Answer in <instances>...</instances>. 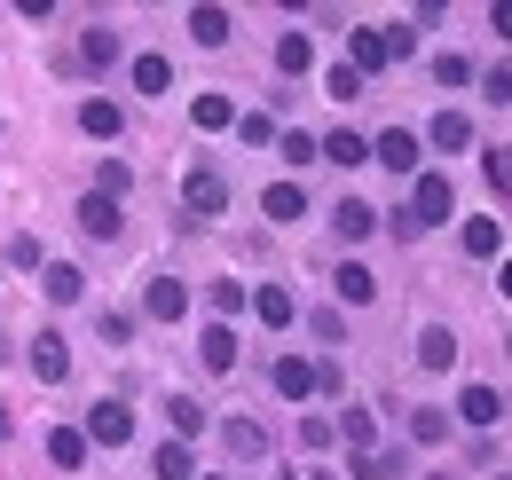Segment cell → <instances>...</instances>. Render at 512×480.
I'll list each match as a JSON object with an SVG mask.
<instances>
[{
	"mask_svg": "<svg viewBox=\"0 0 512 480\" xmlns=\"http://www.w3.org/2000/svg\"><path fill=\"white\" fill-rule=\"evenodd\" d=\"M481 95H489V103H512V63H497V71L481 79Z\"/></svg>",
	"mask_w": 512,
	"mask_h": 480,
	"instance_id": "ab89813d",
	"label": "cell"
},
{
	"mask_svg": "<svg viewBox=\"0 0 512 480\" xmlns=\"http://www.w3.org/2000/svg\"><path fill=\"white\" fill-rule=\"evenodd\" d=\"M402 473V457H386V449H371V457H355V480H394Z\"/></svg>",
	"mask_w": 512,
	"mask_h": 480,
	"instance_id": "d590c367",
	"label": "cell"
},
{
	"mask_svg": "<svg viewBox=\"0 0 512 480\" xmlns=\"http://www.w3.org/2000/svg\"><path fill=\"white\" fill-rule=\"evenodd\" d=\"M182 205H190L197 221H221V213H229V181L213 174V166H190V174H182Z\"/></svg>",
	"mask_w": 512,
	"mask_h": 480,
	"instance_id": "3957f363",
	"label": "cell"
},
{
	"mask_svg": "<svg viewBox=\"0 0 512 480\" xmlns=\"http://www.w3.org/2000/svg\"><path fill=\"white\" fill-rule=\"evenodd\" d=\"M489 24H497V40H512V0H497V8H489Z\"/></svg>",
	"mask_w": 512,
	"mask_h": 480,
	"instance_id": "ee69618b",
	"label": "cell"
},
{
	"mask_svg": "<svg viewBox=\"0 0 512 480\" xmlns=\"http://www.w3.org/2000/svg\"><path fill=\"white\" fill-rule=\"evenodd\" d=\"M497 292H505V300H512V260H505V268H497Z\"/></svg>",
	"mask_w": 512,
	"mask_h": 480,
	"instance_id": "f6af8a7d",
	"label": "cell"
},
{
	"mask_svg": "<svg viewBox=\"0 0 512 480\" xmlns=\"http://www.w3.org/2000/svg\"><path fill=\"white\" fill-rule=\"evenodd\" d=\"M253 300V292H245V284H213V307H221V315H237V307Z\"/></svg>",
	"mask_w": 512,
	"mask_h": 480,
	"instance_id": "60d3db41",
	"label": "cell"
},
{
	"mask_svg": "<svg viewBox=\"0 0 512 480\" xmlns=\"http://www.w3.org/2000/svg\"><path fill=\"white\" fill-rule=\"evenodd\" d=\"M79 126H87L95 142H119V126H127V111H119L111 95H87V103H79Z\"/></svg>",
	"mask_w": 512,
	"mask_h": 480,
	"instance_id": "8fae6325",
	"label": "cell"
},
{
	"mask_svg": "<svg viewBox=\"0 0 512 480\" xmlns=\"http://www.w3.org/2000/svg\"><path fill=\"white\" fill-rule=\"evenodd\" d=\"M48 465H64V473L87 465V433H79V425H56V433H48Z\"/></svg>",
	"mask_w": 512,
	"mask_h": 480,
	"instance_id": "d6986e66",
	"label": "cell"
},
{
	"mask_svg": "<svg viewBox=\"0 0 512 480\" xmlns=\"http://www.w3.org/2000/svg\"><path fill=\"white\" fill-rule=\"evenodd\" d=\"M253 315L268 323V331H284V323H292L300 307H292V292H284V284H260V292H253Z\"/></svg>",
	"mask_w": 512,
	"mask_h": 480,
	"instance_id": "ffe728a7",
	"label": "cell"
},
{
	"mask_svg": "<svg viewBox=\"0 0 512 480\" xmlns=\"http://www.w3.org/2000/svg\"><path fill=\"white\" fill-rule=\"evenodd\" d=\"M79 229H87V237H119V205H111V197H79Z\"/></svg>",
	"mask_w": 512,
	"mask_h": 480,
	"instance_id": "44dd1931",
	"label": "cell"
},
{
	"mask_svg": "<svg viewBox=\"0 0 512 480\" xmlns=\"http://www.w3.org/2000/svg\"><path fill=\"white\" fill-rule=\"evenodd\" d=\"M197 362H205V370H237V331H229V323H205Z\"/></svg>",
	"mask_w": 512,
	"mask_h": 480,
	"instance_id": "5bb4252c",
	"label": "cell"
},
{
	"mask_svg": "<svg viewBox=\"0 0 512 480\" xmlns=\"http://www.w3.org/2000/svg\"><path fill=\"white\" fill-rule=\"evenodd\" d=\"M300 441H308V449H331V418H300Z\"/></svg>",
	"mask_w": 512,
	"mask_h": 480,
	"instance_id": "b9f144b4",
	"label": "cell"
},
{
	"mask_svg": "<svg viewBox=\"0 0 512 480\" xmlns=\"http://www.w3.org/2000/svg\"><path fill=\"white\" fill-rule=\"evenodd\" d=\"M316 158H331V166H363V158H371V142L339 126V134H323V142H316Z\"/></svg>",
	"mask_w": 512,
	"mask_h": 480,
	"instance_id": "7402d4cb",
	"label": "cell"
},
{
	"mask_svg": "<svg viewBox=\"0 0 512 480\" xmlns=\"http://www.w3.org/2000/svg\"><path fill=\"white\" fill-rule=\"evenodd\" d=\"M410 441H426V449L449 441V418H442V410H418V418H410Z\"/></svg>",
	"mask_w": 512,
	"mask_h": 480,
	"instance_id": "836d02e7",
	"label": "cell"
},
{
	"mask_svg": "<svg viewBox=\"0 0 512 480\" xmlns=\"http://www.w3.org/2000/svg\"><path fill=\"white\" fill-rule=\"evenodd\" d=\"M426 480H449V473H426Z\"/></svg>",
	"mask_w": 512,
	"mask_h": 480,
	"instance_id": "c3c4849f",
	"label": "cell"
},
{
	"mask_svg": "<svg viewBox=\"0 0 512 480\" xmlns=\"http://www.w3.org/2000/svg\"><path fill=\"white\" fill-rule=\"evenodd\" d=\"M213 480H221V473H213Z\"/></svg>",
	"mask_w": 512,
	"mask_h": 480,
	"instance_id": "816d5d0a",
	"label": "cell"
},
{
	"mask_svg": "<svg viewBox=\"0 0 512 480\" xmlns=\"http://www.w3.org/2000/svg\"><path fill=\"white\" fill-rule=\"evenodd\" d=\"M190 119L205 126V134H221V126H237V103H229V95H197V103H190Z\"/></svg>",
	"mask_w": 512,
	"mask_h": 480,
	"instance_id": "4316f807",
	"label": "cell"
},
{
	"mask_svg": "<svg viewBox=\"0 0 512 480\" xmlns=\"http://www.w3.org/2000/svg\"><path fill=\"white\" fill-rule=\"evenodd\" d=\"M8 433H16V418H8V402H0V441H8Z\"/></svg>",
	"mask_w": 512,
	"mask_h": 480,
	"instance_id": "bcb514c9",
	"label": "cell"
},
{
	"mask_svg": "<svg viewBox=\"0 0 512 480\" xmlns=\"http://www.w3.org/2000/svg\"><path fill=\"white\" fill-rule=\"evenodd\" d=\"M79 63H87V71H111V63H119V32H103V24H95V32L79 40Z\"/></svg>",
	"mask_w": 512,
	"mask_h": 480,
	"instance_id": "484cf974",
	"label": "cell"
},
{
	"mask_svg": "<svg viewBox=\"0 0 512 480\" xmlns=\"http://www.w3.org/2000/svg\"><path fill=\"white\" fill-rule=\"evenodd\" d=\"M371 158H379L386 174H410V181H418V158H426V142H418L410 126H386L379 142H371Z\"/></svg>",
	"mask_w": 512,
	"mask_h": 480,
	"instance_id": "277c9868",
	"label": "cell"
},
{
	"mask_svg": "<svg viewBox=\"0 0 512 480\" xmlns=\"http://www.w3.org/2000/svg\"><path fill=\"white\" fill-rule=\"evenodd\" d=\"M237 134L260 150V142H276V119H268V111H245V119H237Z\"/></svg>",
	"mask_w": 512,
	"mask_h": 480,
	"instance_id": "8d00e7d4",
	"label": "cell"
},
{
	"mask_svg": "<svg viewBox=\"0 0 512 480\" xmlns=\"http://www.w3.org/2000/svg\"><path fill=\"white\" fill-rule=\"evenodd\" d=\"M32 378H40V386H64V378H71L64 331H40V339H32Z\"/></svg>",
	"mask_w": 512,
	"mask_h": 480,
	"instance_id": "8992f818",
	"label": "cell"
},
{
	"mask_svg": "<svg viewBox=\"0 0 512 480\" xmlns=\"http://www.w3.org/2000/svg\"><path fill=\"white\" fill-rule=\"evenodd\" d=\"M166 418H174V441H197V433H205V402L174 394V402H166Z\"/></svg>",
	"mask_w": 512,
	"mask_h": 480,
	"instance_id": "f1b7e54d",
	"label": "cell"
},
{
	"mask_svg": "<svg viewBox=\"0 0 512 480\" xmlns=\"http://www.w3.org/2000/svg\"><path fill=\"white\" fill-rule=\"evenodd\" d=\"M497 480H512V473H497Z\"/></svg>",
	"mask_w": 512,
	"mask_h": 480,
	"instance_id": "f907efd6",
	"label": "cell"
},
{
	"mask_svg": "<svg viewBox=\"0 0 512 480\" xmlns=\"http://www.w3.org/2000/svg\"><path fill=\"white\" fill-rule=\"evenodd\" d=\"M300 480H339V473H300Z\"/></svg>",
	"mask_w": 512,
	"mask_h": 480,
	"instance_id": "7dc6e473",
	"label": "cell"
},
{
	"mask_svg": "<svg viewBox=\"0 0 512 480\" xmlns=\"http://www.w3.org/2000/svg\"><path fill=\"white\" fill-rule=\"evenodd\" d=\"M331 229H339L347 244L379 237V205H363V197H339V213H331Z\"/></svg>",
	"mask_w": 512,
	"mask_h": 480,
	"instance_id": "9c48e42d",
	"label": "cell"
},
{
	"mask_svg": "<svg viewBox=\"0 0 512 480\" xmlns=\"http://www.w3.org/2000/svg\"><path fill=\"white\" fill-rule=\"evenodd\" d=\"M260 213H268V221H300V213H308V189H300V181H268V189H260Z\"/></svg>",
	"mask_w": 512,
	"mask_h": 480,
	"instance_id": "7c38bea8",
	"label": "cell"
},
{
	"mask_svg": "<svg viewBox=\"0 0 512 480\" xmlns=\"http://www.w3.org/2000/svg\"><path fill=\"white\" fill-rule=\"evenodd\" d=\"M276 150H284L292 166H316V134H300V126H292V134H276Z\"/></svg>",
	"mask_w": 512,
	"mask_h": 480,
	"instance_id": "e575fe53",
	"label": "cell"
},
{
	"mask_svg": "<svg viewBox=\"0 0 512 480\" xmlns=\"http://www.w3.org/2000/svg\"><path fill=\"white\" fill-rule=\"evenodd\" d=\"M40 292H48V300H56V307H71V300H79V292H87V276H79L71 260H48V268H40Z\"/></svg>",
	"mask_w": 512,
	"mask_h": 480,
	"instance_id": "9a60e30c",
	"label": "cell"
},
{
	"mask_svg": "<svg viewBox=\"0 0 512 480\" xmlns=\"http://www.w3.org/2000/svg\"><path fill=\"white\" fill-rule=\"evenodd\" d=\"M127 166H119V158H103V166H95V197H111V205H119V197H127Z\"/></svg>",
	"mask_w": 512,
	"mask_h": 480,
	"instance_id": "1f68e13d",
	"label": "cell"
},
{
	"mask_svg": "<svg viewBox=\"0 0 512 480\" xmlns=\"http://www.w3.org/2000/svg\"><path fill=\"white\" fill-rule=\"evenodd\" d=\"M79 433H87V449H127V441H134V410H127V402H95Z\"/></svg>",
	"mask_w": 512,
	"mask_h": 480,
	"instance_id": "7a4b0ae2",
	"label": "cell"
},
{
	"mask_svg": "<svg viewBox=\"0 0 512 480\" xmlns=\"http://www.w3.org/2000/svg\"><path fill=\"white\" fill-rule=\"evenodd\" d=\"M308 63H316V48H308V32H284V40H276V71H292V79H300Z\"/></svg>",
	"mask_w": 512,
	"mask_h": 480,
	"instance_id": "f546056e",
	"label": "cell"
},
{
	"mask_svg": "<svg viewBox=\"0 0 512 480\" xmlns=\"http://www.w3.org/2000/svg\"><path fill=\"white\" fill-rule=\"evenodd\" d=\"M489 181H497V189H512V150H489Z\"/></svg>",
	"mask_w": 512,
	"mask_h": 480,
	"instance_id": "7bdbcfd3",
	"label": "cell"
},
{
	"mask_svg": "<svg viewBox=\"0 0 512 480\" xmlns=\"http://www.w3.org/2000/svg\"><path fill=\"white\" fill-rule=\"evenodd\" d=\"M174 87V63L166 56H134V95H166Z\"/></svg>",
	"mask_w": 512,
	"mask_h": 480,
	"instance_id": "d4e9b609",
	"label": "cell"
},
{
	"mask_svg": "<svg viewBox=\"0 0 512 480\" xmlns=\"http://www.w3.org/2000/svg\"><path fill=\"white\" fill-rule=\"evenodd\" d=\"M457 418H465V425H497V418H505V394H497L489 378H473V386L457 394Z\"/></svg>",
	"mask_w": 512,
	"mask_h": 480,
	"instance_id": "52a82bcc",
	"label": "cell"
},
{
	"mask_svg": "<svg viewBox=\"0 0 512 480\" xmlns=\"http://www.w3.org/2000/svg\"><path fill=\"white\" fill-rule=\"evenodd\" d=\"M449 205H457V189H449L442 174H418L410 181V213H402L394 229H402V237H426L434 221H449Z\"/></svg>",
	"mask_w": 512,
	"mask_h": 480,
	"instance_id": "6da1fadb",
	"label": "cell"
},
{
	"mask_svg": "<svg viewBox=\"0 0 512 480\" xmlns=\"http://www.w3.org/2000/svg\"><path fill=\"white\" fill-rule=\"evenodd\" d=\"M418 362H426V370H449V362H457V331H449V323H426V331H418Z\"/></svg>",
	"mask_w": 512,
	"mask_h": 480,
	"instance_id": "e0dca14e",
	"label": "cell"
},
{
	"mask_svg": "<svg viewBox=\"0 0 512 480\" xmlns=\"http://www.w3.org/2000/svg\"><path fill=\"white\" fill-rule=\"evenodd\" d=\"M221 441H229V457H260V449H268V433H260L253 418H229V425H221Z\"/></svg>",
	"mask_w": 512,
	"mask_h": 480,
	"instance_id": "83f0119b",
	"label": "cell"
},
{
	"mask_svg": "<svg viewBox=\"0 0 512 480\" xmlns=\"http://www.w3.org/2000/svg\"><path fill=\"white\" fill-rule=\"evenodd\" d=\"M276 394H284V402H308V394H316V362L308 355H276Z\"/></svg>",
	"mask_w": 512,
	"mask_h": 480,
	"instance_id": "30bf717a",
	"label": "cell"
},
{
	"mask_svg": "<svg viewBox=\"0 0 512 480\" xmlns=\"http://www.w3.org/2000/svg\"><path fill=\"white\" fill-rule=\"evenodd\" d=\"M229 32H237V24H229V8H213V0H205V8H190V40H197V48H221Z\"/></svg>",
	"mask_w": 512,
	"mask_h": 480,
	"instance_id": "ac0fdd59",
	"label": "cell"
},
{
	"mask_svg": "<svg viewBox=\"0 0 512 480\" xmlns=\"http://www.w3.org/2000/svg\"><path fill=\"white\" fill-rule=\"evenodd\" d=\"M142 307H150V323H182V315H190V292H182L174 276H150V292H142Z\"/></svg>",
	"mask_w": 512,
	"mask_h": 480,
	"instance_id": "ba28073f",
	"label": "cell"
},
{
	"mask_svg": "<svg viewBox=\"0 0 512 480\" xmlns=\"http://www.w3.org/2000/svg\"><path fill=\"white\" fill-rule=\"evenodd\" d=\"M505 355H512V339H505Z\"/></svg>",
	"mask_w": 512,
	"mask_h": 480,
	"instance_id": "681fc988",
	"label": "cell"
},
{
	"mask_svg": "<svg viewBox=\"0 0 512 480\" xmlns=\"http://www.w3.org/2000/svg\"><path fill=\"white\" fill-rule=\"evenodd\" d=\"M150 473H158V480H197V457H190V441H166V449L150 457Z\"/></svg>",
	"mask_w": 512,
	"mask_h": 480,
	"instance_id": "cb8c5ba5",
	"label": "cell"
},
{
	"mask_svg": "<svg viewBox=\"0 0 512 480\" xmlns=\"http://www.w3.org/2000/svg\"><path fill=\"white\" fill-rule=\"evenodd\" d=\"M386 24H363V32H347V71L355 79H371V71H386Z\"/></svg>",
	"mask_w": 512,
	"mask_h": 480,
	"instance_id": "5b68a950",
	"label": "cell"
},
{
	"mask_svg": "<svg viewBox=\"0 0 512 480\" xmlns=\"http://www.w3.org/2000/svg\"><path fill=\"white\" fill-rule=\"evenodd\" d=\"M497 244H505V229H497L489 213H481V221H465V252H473V260H489Z\"/></svg>",
	"mask_w": 512,
	"mask_h": 480,
	"instance_id": "4dcf8cb0",
	"label": "cell"
},
{
	"mask_svg": "<svg viewBox=\"0 0 512 480\" xmlns=\"http://www.w3.org/2000/svg\"><path fill=\"white\" fill-rule=\"evenodd\" d=\"M434 79H442V87H465V79H473V63H465V56H434Z\"/></svg>",
	"mask_w": 512,
	"mask_h": 480,
	"instance_id": "74e56055",
	"label": "cell"
},
{
	"mask_svg": "<svg viewBox=\"0 0 512 480\" xmlns=\"http://www.w3.org/2000/svg\"><path fill=\"white\" fill-rule=\"evenodd\" d=\"M331 433H339V441H347L355 457H371V441H379V418H371V410H347V418L331 425Z\"/></svg>",
	"mask_w": 512,
	"mask_h": 480,
	"instance_id": "603a6c76",
	"label": "cell"
},
{
	"mask_svg": "<svg viewBox=\"0 0 512 480\" xmlns=\"http://www.w3.org/2000/svg\"><path fill=\"white\" fill-rule=\"evenodd\" d=\"M426 142H434V150H473V119H465V111H434Z\"/></svg>",
	"mask_w": 512,
	"mask_h": 480,
	"instance_id": "2e32d148",
	"label": "cell"
},
{
	"mask_svg": "<svg viewBox=\"0 0 512 480\" xmlns=\"http://www.w3.org/2000/svg\"><path fill=\"white\" fill-rule=\"evenodd\" d=\"M323 95H331V103H355V95H363V79H355L347 63H331V71H323Z\"/></svg>",
	"mask_w": 512,
	"mask_h": 480,
	"instance_id": "d6a6232c",
	"label": "cell"
},
{
	"mask_svg": "<svg viewBox=\"0 0 512 480\" xmlns=\"http://www.w3.org/2000/svg\"><path fill=\"white\" fill-rule=\"evenodd\" d=\"M331 292H339V300H347V307H371V300H379V276H371L363 260H347V268L331 276Z\"/></svg>",
	"mask_w": 512,
	"mask_h": 480,
	"instance_id": "4fadbf2b",
	"label": "cell"
},
{
	"mask_svg": "<svg viewBox=\"0 0 512 480\" xmlns=\"http://www.w3.org/2000/svg\"><path fill=\"white\" fill-rule=\"evenodd\" d=\"M103 339H111V347H127V339H134V315H119V307H103Z\"/></svg>",
	"mask_w": 512,
	"mask_h": 480,
	"instance_id": "f35d334b",
	"label": "cell"
}]
</instances>
